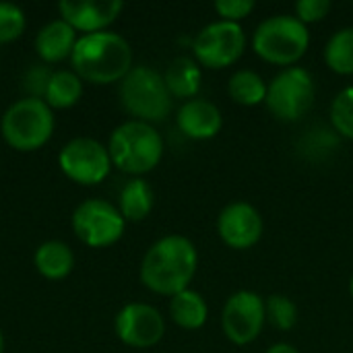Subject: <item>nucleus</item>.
Masks as SVG:
<instances>
[{
  "label": "nucleus",
  "instance_id": "18",
  "mask_svg": "<svg viewBox=\"0 0 353 353\" xmlns=\"http://www.w3.org/2000/svg\"><path fill=\"white\" fill-rule=\"evenodd\" d=\"M170 316L172 321L186 331L201 329L209 319V306L205 298L194 290H184L170 300Z\"/></svg>",
  "mask_w": 353,
  "mask_h": 353
},
{
  "label": "nucleus",
  "instance_id": "28",
  "mask_svg": "<svg viewBox=\"0 0 353 353\" xmlns=\"http://www.w3.org/2000/svg\"><path fill=\"white\" fill-rule=\"evenodd\" d=\"M333 4L331 0H298L296 2V17L308 25V23H319L331 12Z\"/></svg>",
  "mask_w": 353,
  "mask_h": 353
},
{
  "label": "nucleus",
  "instance_id": "20",
  "mask_svg": "<svg viewBox=\"0 0 353 353\" xmlns=\"http://www.w3.org/2000/svg\"><path fill=\"white\" fill-rule=\"evenodd\" d=\"M83 95V79L74 70H56L50 74L43 101L50 108H70Z\"/></svg>",
  "mask_w": 353,
  "mask_h": 353
},
{
  "label": "nucleus",
  "instance_id": "10",
  "mask_svg": "<svg viewBox=\"0 0 353 353\" xmlns=\"http://www.w3.org/2000/svg\"><path fill=\"white\" fill-rule=\"evenodd\" d=\"M265 323V300L259 294L250 290H240L225 300L221 312V329L234 345L252 343L263 333Z\"/></svg>",
  "mask_w": 353,
  "mask_h": 353
},
{
  "label": "nucleus",
  "instance_id": "3",
  "mask_svg": "<svg viewBox=\"0 0 353 353\" xmlns=\"http://www.w3.org/2000/svg\"><path fill=\"white\" fill-rule=\"evenodd\" d=\"M112 163L126 174H147L163 157V139L153 124L141 120H128L120 124L108 145Z\"/></svg>",
  "mask_w": 353,
  "mask_h": 353
},
{
  "label": "nucleus",
  "instance_id": "4",
  "mask_svg": "<svg viewBox=\"0 0 353 353\" xmlns=\"http://www.w3.org/2000/svg\"><path fill=\"white\" fill-rule=\"evenodd\" d=\"M310 46V31L296 14H275L265 19L254 35L252 48L254 52L271 64L277 66H294Z\"/></svg>",
  "mask_w": 353,
  "mask_h": 353
},
{
  "label": "nucleus",
  "instance_id": "16",
  "mask_svg": "<svg viewBox=\"0 0 353 353\" xmlns=\"http://www.w3.org/2000/svg\"><path fill=\"white\" fill-rule=\"evenodd\" d=\"M77 43V29L64 19H54L46 23L35 35V50L46 62H58L72 54Z\"/></svg>",
  "mask_w": 353,
  "mask_h": 353
},
{
  "label": "nucleus",
  "instance_id": "26",
  "mask_svg": "<svg viewBox=\"0 0 353 353\" xmlns=\"http://www.w3.org/2000/svg\"><path fill=\"white\" fill-rule=\"evenodd\" d=\"M25 29V12L12 2H0V43L17 39Z\"/></svg>",
  "mask_w": 353,
  "mask_h": 353
},
{
  "label": "nucleus",
  "instance_id": "9",
  "mask_svg": "<svg viewBox=\"0 0 353 353\" xmlns=\"http://www.w3.org/2000/svg\"><path fill=\"white\" fill-rule=\"evenodd\" d=\"M126 219L120 209L103 199H87L72 213L74 234L93 248H105L124 234Z\"/></svg>",
  "mask_w": 353,
  "mask_h": 353
},
{
  "label": "nucleus",
  "instance_id": "11",
  "mask_svg": "<svg viewBox=\"0 0 353 353\" xmlns=\"http://www.w3.org/2000/svg\"><path fill=\"white\" fill-rule=\"evenodd\" d=\"M60 170L79 184L101 182L112 168L108 147L89 137H77L68 141L58 155Z\"/></svg>",
  "mask_w": 353,
  "mask_h": 353
},
{
  "label": "nucleus",
  "instance_id": "12",
  "mask_svg": "<svg viewBox=\"0 0 353 353\" xmlns=\"http://www.w3.org/2000/svg\"><path fill=\"white\" fill-rule=\"evenodd\" d=\"M114 329L118 339L128 347L147 350L163 339L165 321L157 308L143 302H132L116 314Z\"/></svg>",
  "mask_w": 353,
  "mask_h": 353
},
{
  "label": "nucleus",
  "instance_id": "5",
  "mask_svg": "<svg viewBox=\"0 0 353 353\" xmlns=\"http://www.w3.org/2000/svg\"><path fill=\"white\" fill-rule=\"evenodd\" d=\"M120 101L134 120L141 122H161L172 112V93L155 68L139 64L128 70L120 81Z\"/></svg>",
  "mask_w": 353,
  "mask_h": 353
},
{
  "label": "nucleus",
  "instance_id": "31",
  "mask_svg": "<svg viewBox=\"0 0 353 353\" xmlns=\"http://www.w3.org/2000/svg\"><path fill=\"white\" fill-rule=\"evenodd\" d=\"M350 294H352V298H353V277H352V281H350Z\"/></svg>",
  "mask_w": 353,
  "mask_h": 353
},
{
  "label": "nucleus",
  "instance_id": "1",
  "mask_svg": "<svg viewBox=\"0 0 353 353\" xmlns=\"http://www.w3.org/2000/svg\"><path fill=\"white\" fill-rule=\"evenodd\" d=\"M199 267L196 246L186 236H163L145 252L141 281L155 294L176 296L188 290Z\"/></svg>",
  "mask_w": 353,
  "mask_h": 353
},
{
  "label": "nucleus",
  "instance_id": "14",
  "mask_svg": "<svg viewBox=\"0 0 353 353\" xmlns=\"http://www.w3.org/2000/svg\"><path fill=\"white\" fill-rule=\"evenodd\" d=\"M122 8V0H62L58 4L60 19L85 33L105 31V27L118 19Z\"/></svg>",
  "mask_w": 353,
  "mask_h": 353
},
{
  "label": "nucleus",
  "instance_id": "15",
  "mask_svg": "<svg viewBox=\"0 0 353 353\" xmlns=\"http://www.w3.org/2000/svg\"><path fill=\"white\" fill-rule=\"evenodd\" d=\"M178 128L194 141H207L219 134L223 126V116L221 110L203 97H194L182 103L176 116Z\"/></svg>",
  "mask_w": 353,
  "mask_h": 353
},
{
  "label": "nucleus",
  "instance_id": "22",
  "mask_svg": "<svg viewBox=\"0 0 353 353\" xmlns=\"http://www.w3.org/2000/svg\"><path fill=\"white\" fill-rule=\"evenodd\" d=\"M267 89H269V83L254 70L250 68H242V70H236L232 77H230V83H228V93L230 97L240 103V105H259V103H265L267 99Z\"/></svg>",
  "mask_w": 353,
  "mask_h": 353
},
{
  "label": "nucleus",
  "instance_id": "19",
  "mask_svg": "<svg viewBox=\"0 0 353 353\" xmlns=\"http://www.w3.org/2000/svg\"><path fill=\"white\" fill-rule=\"evenodd\" d=\"M35 267L46 279H64L74 267V254L68 244L60 240H48L35 250Z\"/></svg>",
  "mask_w": 353,
  "mask_h": 353
},
{
  "label": "nucleus",
  "instance_id": "7",
  "mask_svg": "<svg viewBox=\"0 0 353 353\" xmlns=\"http://www.w3.org/2000/svg\"><path fill=\"white\" fill-rule=\"evenodd\" d=\"M316 85L304 66H288L273 77L265 105L281 122H298L314 103Z\"/></svg>",
  "mask_w": 353,
  "mask_h": 353
},
{
  "label": "nucleus",
  "instance_id": "29",
  "mask_svg": "<svg viewBox=\"0 0 353 353\" xmlns=\"http://www.w3.org/2000/svg\"><path fill=\"white\" fill-rule=\"evenodd\" d=\"M265 353H300L298 352V347H294L292 343H275V345H271L269 350Z\"/></svg>",
  "mask_w": 353,
  "mask_h": 353
},
{
  "label": "nucleus",
  "instance_id": "30",
  "mask_svg": "<svg viewBox=\"0 0 353 353\" xmlns=\"http://www.w3.org/2000/svg\"><path fill=\"white\" fill-rule=\"evenodd\" d=\"M4 350V337H2V331H0V353Z\"/></svg>",
  "mask_w": 353,
  "mask_h": 353
},
{
  "label": "nucleus",
  "instance_id": "21",
  "mask_svg": "<svg viewBox=\"0 0 353 353\" xmlns=\"http://www.w3.org/2000/svg\"><path fill=\"white\" fill-rule=\"evenodd\" d=\"M155 203L153 188L143 178H132L124 184L120 192V213L128 221H141L145 219Z\"/></svg>",
  "mask_w": 353,
  "mask_h": 353
},
{
  "label": "nucleus",
  "instance_id": "27",
  "mask_svg": "<svg viewBox=\"0 0 353 353\" xmlns=\"http://www.w3.org/2000/svg\"><path fill=\"white\" fill-rule=\"evenodd\" d=\"M254 8H256L254 0H217L215 2V12L221 17V21H232V23H240Z\"/></svg>",
  "mask_w": 353,
  "mask_h": 353
},
{
  "label": "nucleus",
  "instance_id": "23",
  "mask_svg": "<svg viewBox=\"0 0 353 353\" xmlns=\"http://www.w3.org/2000/svg\"><path fill=\"white\" fill-rule=\"evenodd\" d=\"M325 62L337 74H353V25L331 35L325 46Z\"/></svg>",
  "mask_w": 353,
  "mask_h": 353
},
{
  "label": "nucleus",
  "instance_id": "24",
  "mask_svg": "<svg viewBox=\"0 0 353 353\" xmlns=\"http://www.w3.org/2000/svg\"><path fill=\"white\" fill-rule=\"evenodd\" d=\"M267 321L279 331H292L298 323V306L283 294H273L265 300Z\"/></svg>",
  "mask_w": 353,
  "mask_h": 353
},
{
  "label": "nucleus",
  "instance_id": "8",
  "mask_svg": "<svg viewBox=\"0 0 353 353\" xmlns=\"http://www.w3.org/2000/svg\"><path fill=\"white\" fill-rule=\"evenodd\" d=\"M246 48V33L240 23L232 21H213L205 25L194 41L192 52L196 62L205 68H225L238 62Z\"/></svg>",
  "mask_w": 353,
  "mask_h": 353
},
{
  "label": "nucleus",
  "instance_id": "25",
  "mask_svg": "<svg viewBox=\"0 0 353 353\" xmlns=\"http://www.w3.org/2000/svg\"><path fill=\"white\" fill-rule=\"evenodd\" d=\"M329 116L335 132L353 141V87H345L335 95Z\"/></svg>",
  "mask_w": 353,
  "mask_h": 353
},
{
  "label": "nucleus",
  "instance_id": "17",
  "mask_svg": "<svg viewBox=\"0 0 353 353\" xmlns=\"http://www.w3.org/2000/svg\"><path fill=\"white\" fill-rule=\"evenodd\" d=\"M163 81L172 97H180L186 101L194 99L196 93L201 91V81H203L201 64L188 56H178L168 64L163 72Z\"/></svg>",
  "mask_w": 353,
  "mask_h": 353
},
{
  "label": "nucleus",
  "instance_id": "6",
  "mask_svg": "<svg viewBox=\"0 0 353 353\" xmlns=\"http://www.w3.org/2000/svg\"><path fill=\"white\" fill-rule=\"evenodd\" d=\"M2 137L19 151H35L48 143L54 132L52 108L37 95H27L6 108L2 114Z\"/></svg>",
  "mask_w": 353,
  "mask_h": 353
},
{
  "label": "nucleus",
  "instance_id": "13",
  "mask_svg": "<svg viewBox=\"0 0 353 353\" xmlns=\"http://www.w3.org/2000/svg\"><path fill=\"white\" fill-rule=\"evenodd\" d=\"M263 217L250 203L236 201L221 209L217 217V234L221 242L234 250L252 248L263 236Z\"/></svg>",
  "mask_w": 353,
  "mask_h": 353
},
{
  "label": "nucleus",
  "instance_id": "2",
  "mask_svg": "<svg viewBox=\"0 0 353 353\" xmlns=\"http://www.w3.org/2000/svg\"><path fill=\"white\" fill-rule=\"evenodd\" d=\"M70 62L81 79L108 85L128 74L132 68V48L126 37L108 29L85 33L77 39Z\"/></svg>",
  "mask_w": 353,
  "mask_h": 353
}]
</instances>
